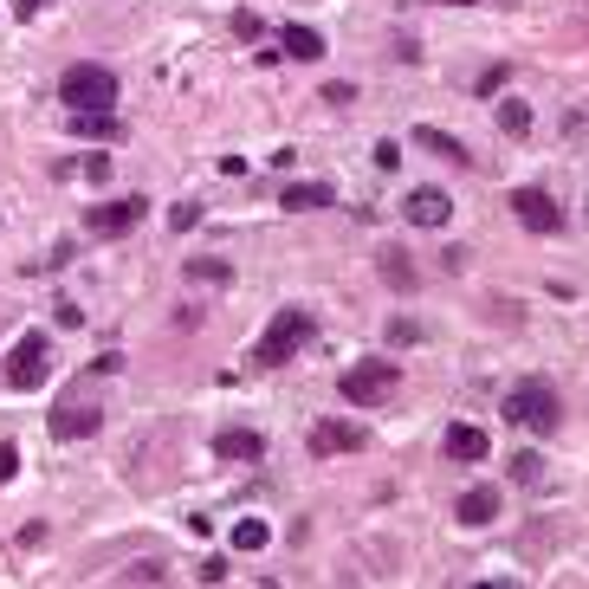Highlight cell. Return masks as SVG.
<instances>
[{
    "label": "cell",
    "mask_w": 589,
    "mask_h": 589,
    "mask_svg": "<svg viewBox=\"0 0 589 589\" xmlns=\"http://www.w3.org/2000/svg\"><path fill=\"white\" fill-rule=\"evenodd\" d=\"M318 337V318H311L305 305H285V311H272V324L259 331V344H253V363L259 369H279V363H292L298 350Z\"/></svg>",
    "instance_id": "1"
},
{
    "label": "cell",
    "mask_w": 589,
    "mask_h": 589,
    "mask_svg": "<svg viewBox=\"0 0 589 589\" xmlns=\"http://www.w3.org/2000/svg\"><path fill=\"white\" fill-rule=\"evenodd\" d=\"M499 415L512 421V428H531V434H557V421H564V402H557V389L544 376L518 382V389H505Z\"/></svg>",
    "instance_id": "2"
},
{
    "label": "cell",
    "mask_w": 589,
    "mask_h": 589,
    "mask_svg": "<svg viewBox=\"0 0 589 589\" xmlns=\"http://www.w3.org/2000/svg\"><path fill=\"white\" fill-rule=\"evenodd\" d=\"M59 104L65 111H117V72L111 65H91V59L65 65L59 72Z\"/></svg>",
    "instance_id": "3"
},
{
    "label": "cell",
    "mask_w": 589,
    "mask_h": 589,
    "mask_svg": "<svg viewBox=\"0 0 589 589\" xmlns=\"http://www.w3.org/2000/svg\"><path fill=\"white\" fill-rule=\"evenodd\" d=\"M395 389H402V363H389V356H369V363H350L344 376H337V395H344L350 408H376V402H389Z\"/></svg>",
    "instance_id": "4"
},
{
    "label": "cell",
    "mask_w": 589,
    "mask_h": 589,
    "mask_svg": "<svg viewBox=\"0 0 589 589\" xmlns=\"http://www.w3.org/2000/svg\"><path fill=\"white\" fill-rule=\"evenodd\" d=\"M46 376H52V337L26 331L20 344H13V356H7V389L13 395H33Z\"/></svg>",
    "instance_id": "5"
},
{
    "label": "cell",
    "mask_w": 589,
    "mask_h": 589,
    "mask_svg": "<svg viewBox=\"0 0 589 589\" xmlns=\"http://www.w3.org/2000/svg\"><path fill=\"white\" fill-rule=\"evenodd\" d=\"M143 214H149L143 195L98 201V208H85V234H91V240H123V234H136V227H143Z\"/></svg>",
    "instance_id": "6"
},
{
    "label": "cell",
    "mask_w": 589,
    "mask_h": 589,
    "mask_svg": "<svg viewBox=\"0 0 589 589\" xmlns=\"http://www.w3.org/2000/svg\"><path fill=\"white\" fill-rule=\"evenodd\" d=\"M512 214H518L525 234H557V227H564V208H557L544 188H512Z\"/></svg>",
    "instance_id": "7"
},
{
    "label": "cell",
    "mask_w": 589,
    "mask_h": 589,
    "mask_svg": "<svg viewBox=\"0 0 589 589\" xmlns=\"http://www.w3.org/2000/svg\"><path fill=\"white\" fill-rule=\"evenodd\" d=\"M447 214H454L447 188H408V201H402V221L408 227H447Z\"/></svg>",
    "instance_id": "8"
},
{
    "label": "cell",
    "mask_w": 589,
    "mask_h": 589,
    "mask_svg": "<svg viewBox=\"0 0 589 589\" xmlns=\"http://www.w3.org/2000/svg\"><path fill=\"white\" fill-rule=\"evenodd\" d=\"M98 421H104V415H98V402H59L46 428L59 434V441H91V434H98Z\"/></svg>",
    "instance_id": "9"
},
{
    "label": "cell",
    "mask_w": 589,
    "mask_h": 589,
    "mask_svg": "<svg viewBox=\"0 0 589 589\" xmlns=\"http://www.w3.org/2000/svg\"><path fill=\"white\" fill-rule=\"evenodd\" d=\"M363 447V428L356 421H318L311 428V454H356Z\"/></svg>",
    "instance_id": "10"
},
{
    "label": "cell",
    "mask_w": 589,
    "mask_h": 589,
    "mask_svg": "<svg viewBox=\"0 0 589 589\" xmlns=\"http://www.w3.org/2000/svg\"><path fill=\"white\" fill-rule=\"evenodd\" d=\"M279 59H298V65L324 59V33H318V26H285V33H279Z\"/></svg>",
    "instance_id": "11"
},
{
    "label": "cell",
    "mask_w": 589,
    "mask_h": 589,
    "mask_svg": "<svg viewBox=\"0 0 589 589\" xmlns=\"http://www.w3.org/2000/svg\"><path fill=\"white\" fill-rule=\"evenodd\" d=\"M454 518H460V525H492V518H499V486H473V492H460Z\"/></svg>",
    "instance_id": "12"
},
{
    "label": "cell",
    "mask_w": 589,
    "mask_h": 589,
    "mask_svg": "<svg viewBox=\"0 0 589 589\" xmlns=\"http://www.w3.org/2000/svg\"><path fill=\"white\" fill-rule=\"evenodd\" d=\"M279 208H292V214H311V208H337V188L331 182H292L279 195Z\"/></svg>",
    "instance_id": "13"
},
{
    "label": "cell",
    "mask_w": 589,
    "mask_h": 589,
    "mask_svg": "<svg viewBox=\"0 0 589 589\" xmlns=\"http://www.w3.org/2000/svg\"><path fill=\"white\" fill-rule=\"evenodd\" d=\"M492 454V441H486V428H467V421H460V428H447V460H486Z\"/></svg>",
    "instance_id": "14"
},
{
    "label": "cell",
    "mask_w": 589,
    "mask_h": 589,
    "mask_svg": "<svg viewBox=\"0 0 589 589\" xmlns=\"http://www.w3.org/2000/svg\"><path fill=\"white\" fill-rule=\"evenodd\" d=\"M214 454H221V460H259V454H266V441H259L253 428H221V434H214Z\"/></svg>",
    "instance_id": "15"
},
{
    "label": "cell",
    "mask_w": 589,
    "mask_h": 589,
    "mask_svg": "<svg viewBox=\"0 0 589 589\" xmlns=\"http://www.w3.org/2000/svg\"><path fill=\"white\" fill-rule=\"evenodd\" d=\"M415 143H421V149H434L441 162H454V169H460V162H473V156H467V143H460V136H447V130H434V123H421Z\"/></svg>",
    "instance_id": "16"
},
{
    "label": "cell",
    "mask_w": 589,
    "mask_h": 589,
    "mask_svg": "<svg viewBox=\"0 0 589 589\" xmlns=\"http://www.w3.org/2000/svg\"><path fill=\"white\" fill-rule=\"evenodd\" d=\"M65 123H72V136H98V143H111V136H117V117L111 111H72Z\"/></svg>",
    "instance_id": "17"
},
{
    "label": "cell",
    "mask_w": 589,
    "mask_h": 589,
    "mask_svg": "<svg viewBox=\"0 0 589 589\" xmlns=\"http://www.w3.org/2000/svg\"><path fill=\"white\" fill-rule=\"evenodd\" d=\"M234 285V266L227 259H188V285Z\"/></svg>",
    "instance_id": "18"
},
{
    "label": "cell",
    "mask_w": 589,
    "mask_h": 589,
    "mask_svg": "<svg viewBox=\"0 0 589 589\" xmlns=\"http://www.w3.org/2000/svg\"><path fill=\"white\" fill-rule=\"evenodd\" d=\"M499 130H505V136H531V104L505 98V104H499Z\"/></svg>",
    "instance_id": "19"
},
{
    "label": "cell",
    "mask_w": 589,
    "mask_h": 589,
    "mask_svg": "<svg viewBox=\"0 0 589 589\" xmlns=\"http://www.w3.org/2000/svg\"><path fill=\"white\" fill-rule=\"evenodd\" d=\"M266 544H272V531L259 525V518H240L234 525V551H266Z\"/></svg>",
    "instance_id": "20"
},
{
    "label": "cell",
    "mask_w": 589,
    "mask_h": 589,
    "mask_svg": "<svg viewBox=\"0 0 589 589\" xmlns=\"http://www.w3.org/2000/svg\"><path fill=\"white\" fill-rule=\"evenodd\" d=\"M382 279L402 285V292H415V266H408V253H382Z\"/></svg>",
    "instance_id": "21"
},
{
    "label": "cell",
    "mask_w": 589,
    "mask_h": 589,
    "mask_svg": "<svg viewBox=\"0 0 589 589\" xmlns=\"http://www.w3.org/2000/svg\"><path fill=\"white\" fill-rule=\"evenodd\" d=\"M512 479H518V486H538V479H544V460H538V454H518V460H512Z\"/></svg>",
    "instance_id": "22"
},
{
    "label": "cell",
    "mask_w": 589,
    "mask_h": 589,
    "mask_svg": "<svg viewBox=\"0 0 589 589\" xmlns=\"http://www.w3.org/2000/svg\"><path fill=\"white\" fill-rule=\"evenodd\" d=\"M195 221H201V201H182V208L169 214V227H175V234H188V227H195Z\"/></svg>",
    "instance_id": "23"
},
{
    "label": "cell",
    "mask_w": 589,
    "mask_h": 589,
    "mask_svg": "<svg viewBox=\"0 0 589 589\" xmlns=\"http://www.w3.org/2000/svg\"><path fill=\"white\" fill-rule=\"evenodd\" d=\"M13 473H20V447H13V441H0V486H7Z\"/></svg>",
    "instance_id": "24"
},
{
    "label": "cell",
    "mask_w": 589,
    "mask_h": 589,
    "mask_svg": "<svg viewBox=\"0 0 589 589\" xmlns=\"http://www.w3.org/2000/svg\"><path fill=\"white\" fill-rule=\"evenodd\" d=\"M234 33L240 39H259V33H266V20H259V13H234Z\"/></svg>",
    "instance_id": "25"
},
{
    "label": "cell",
    "mask_w": 589,
    "mask_h": 589,
    "mask_svg": "<svg viewBox=\"0 0 589 589\" xmlns=\"http://www.w3.org/2000/svg\"><path fill=\"white\" fill-rule=\"evenodd\" d=\"M499 85H505V65H486V72H479V98H492Z\"/></svg>",
    "instance_id": "26"
},
{
    "label": "cell",
    "mask_w": 589,
    "mask_h": 589,
    "mask_svg": "<svg viewBox=\"0 0 589 589\" xmlns=\"http://www.w3.org/2000/svg\"><path fill=\"white\" fill-rule=\"evenodd\" d=\"M376 169H402V143H376Z\"/></svg>",
    "instance_id": "27"
},
{
    "label": "cell",
    "mask_w": 589,
    "mask_h": 589,
    "mask_svg": "<svg viewBox=\"0 0 589 589\" xmlns=\"http://www.w3.org/2000/svg\"><path fill=\"white\" fill-rule=\"evenodd\" d=\"M324 98H331V104H356V85H344V78H331V85H324Z\"/></svg>",
    "instance_id": "28"
},
{
    "label": "cell",
    "mask_w": 589,
    "mask_h": 589,
    "mask_svg": "<svg viewBox=\"0 0 589 589\" xmlns=\"http://www.w3.org/2000/svg\"><path fill=\"white\" fill-rule=\"evenodd\" d=\"M39 7H46V0H13V13H20V20H33Z\"/></svg>",
    "instance_id": "29"
},
{
    "label": "cell",
    "mask_w": 589,
    "mask_h": 589,
    "mask_svg": "<svg viewBox=\"0 0 589 589\" xmlns=\"http://www.w3.org/2000/svg\"><path fill=\"white\" fill-rule=\"evenodd\" d=\"M447 7H479V0H447Z\"/></svg>",
    "instance_id": "30"
}]
</instances>
